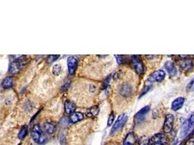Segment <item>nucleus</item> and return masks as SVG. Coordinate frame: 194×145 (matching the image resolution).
<instances>
[{
	"label": "nucleus",
	"instance_id": "f257e3e1",
	"mask_svg": "<svg viewBox=\"0 0 194 145\" xmlns=\"http://www.w3.org/2000/svg\"><path fill=\"white\" fill-rule=\"evenodd\" d=\"M31 137L35 142L39 144H44L46 141V137L45 136V134L39 125H35L33 127L31 131Z\"/></svg>",
	"mask_w": 194,
	"mask_h": 145
},
{
	"label": "nucleus",
	"instance_id": "f03ea898",
	"mask_svg": "<svg viewBox=\"0 0 194 145\" xmlns=\"http://www.w3.org/2000/svg\"><path fill=\"white\" fill-rule=\"evenodd\" d=\"M194 128V114L191 115L190 117L182 124L181 128V136L182 137H185L188 134H190V132L193 131Z\"/></svg>",
	"mask_w": 194,
	"mask_h": 145
},
{
	"label": "nucleus",
	"instance_id": "7ed1b4c3",
	"mask_svg": "<svg viewBox=\"0 0 194 145\" xmlns=\"http://www.w3.org/2000/svg\"><path fill=\"white\" fill-rule=\"evenodd\" d=\"M26 57H21L18 58L16 60L13 61L12 63L10 64V67H9V71H10L11 73H17L20 71V70L21 69V67H23V65H24V61Z\"/></svg>",
	"mask_w": 194,
	"mask_h": 145
},
{
	"label": "nucleus",
	"instance_id": "20e7f679",
	"mask_svg": "<svg viewBox=\"0 0 194 145\" xmlns=\"http://www.w3.org/2000/svg\"><path fill=\"white\" fill-rule=\"evenodd\" d=\"M174 116L171 114H167L163 123V131L165 134H169L172 131L174 126Z\"/></svg>",
	"mask_w": 194,
	"mask_h": 145
},
{
	"label": "nucleus",
	"instance_id": "39448f33",
	"mask_svg": "<svg viewBox=\"0 0 194 145\" xmlns=\"http://www.w3.org/2000/svg\"><path fill=\"white\" fill-rule=\"evenodd\" d=\"M132 65H133L134 69V70L137 74L142 75L144 72V65H143L142 62L139 57H132Z\"/></svg>",
	"mask_w": 194,
	"mask_h": 145
},
{
	"label": "nucleus",
	"instance_id": "423d86ee",
	"mask_svg": "<svg viewBox=\"0 0 194 145\" xmlns=\"http://www.w3.org/2000/svg\"><path fill=\"white\" fill-rule=\"evenodd\" d=\"M127 119L128 117L126 114H123L121 115V116H120L118 119H117L116 123H114V125L113 126L110 134H114L117 131L119 130L121 127L124 126V125L126 123V121H127Z\"/></svg>",
	"mask_w": 194,
	"mask_h": 145
},
{
	"label": "nucleus",
	"instance_id": "0eeeda50",
	"mask_svg": "<svg viewBox=\"0 0 194 145\" xmlns=\"http://www.w3.org/2000/svg\"><path fill=\"white\" fill-rule=\"evenodd\" d=\"M166 77V72L163 70H158L153 72L149 76L148 81L150 82H161Z\"/></svg>",
	"mask_w": 194,
	"mask_h": 145
},
{
	"label": "nucleus",
	"instance_id": "6e6552de",
	"mask_svg": "<svg viewBox=\"0 0 194 145\" xmlns=\"http://www.w3.org/2000/svg\"><path fill=\"white\" fill-rule=\"evenodd\" d=\"M67 65L69 74L73 75L78 66V60L75 57H69L67 59Z\"/></svg>",
	"mask_w": 194,
	"mask_h": 145
},
{
	"label": "nucleus",
	"instance_id": "1a4fd4ad",
	"mask_svg": "<svg viewBox=\"0 0 194 145\" xmlns=\"http://www.w3.org/2000/svg\"><path fill=\"white\" fill-rule=\"evenodd\" d=\"M150 110V106H145L142 109L140 110L138 113L135 115V121H136L137 123H140L145 119V117L147 114L148 112Z\"/></svg>",
	"mask_w": 194,
	"mask_h": 145
},
{
	"label": "nucleus",
	"instance_id": "9d476101",
	"mask_svg": "<svg viewBox=\"0 0 194 145\" xmlns=\"http://www.w3.org/2000/svg\"><path fill=\"white\" fill-rule=\"evenodd\" d=\"M185 103V98L184 97H177V99L173 101L171 103V109L174 111H177L180 110L182 108Z\"/></svg>",
	"mask_w": 194,
	"mask_h": 145
},
{
	"label": "nucleus",
	"instance_id": "9b49d317",
	"mask_svg": "<svg viewBox=\"0 0 194 145\" xmlns=\"http://www.w3.org/2000/svg\"><path fill=\"white\" fill-rule=\"evenodd\" d=\"M166 138L162 134H156L153 135L149 140V142L150 143H161V144H166Z\"/></svg>",
	"mask_w": 194,
	"mask_h": 145
},
{
	"label": "nucleus",
	"instance_id": "f8f14e48",
	"mask_svg": "<svg viewBox=\"0 0 194 145\" xmlns=\"http://www.w3.org/2000/svg\"><path fill=\"white\" fill-rule=\"evenodd\" d=\"M164 67L166 70V71L169 72V74L171 76H174V75L177 74L176 67H175L174 63H173L172 62H171V61H167L164 65Z\"/></svg>",
	"mask_w": 194,
	"mask_h": 145
},
{
	"label": "nucleus",
	"instance_id": "ddd939ff",
	"mask_svg": "<svg viewBox=\"0 0 194 145\" xmlns=\"http://www.w3.org/2000/svg\"><path fill=\"white\" fill-rule=\"evenodd\" d=\"M137 141L136 135L134 133H129L126 135L124 141V145H134Z\"/></svg>",
	"mask_w": 194,
	"mask_h": 145
},
{
	"label": "nucleus",
	"instance_id": "4468645a",
	"mask_svg": "<svg viewBox=\"0 0 194 145\" xmlns=\"http://www.w3.org/2000/svg\"><path fill=\"white\" fill-rule=\"evenodd\" d=\"M83 118H84V116H83V113H79V112H74L70 115L69 121L73 123H78L79 121H82Z\"/></svg>",
	"mask_w": 194,
	"mask_h": 145
},
{
	"label": "nucleus",
	"instance_id": "2eb2a0df",
	"mask_svg": "<svg viewBox=\"0 0 194 145\" xmlns=\"http://www.w3.org/2000/svg\"><path fill=\"white\" fill-rule=\"evenodd\" d=\"M120 93L123 97H129L132 94V87L129 84H124L120 89Z\"/></svg>",
	"mask_w": 194,
	"mask_h": 145
},
{
	"label": "nucleus",
	"instance_id": "dca6fc26",
	"mask_svg": "<svg viewBox=\"0 0 194 145\" xmlns=\"http://www.w3.org/2000/svg\"><path fill=\"white\" fill-rule=\"evenodd\" d=\"M179 65H180V67H182L183 70H190V69H191L192 67H193V61H192L191 60L185 59L180 61V62H179Z\"/></svg>",
	"mask_w": 194,
	"mask_h": 145
},
{
	"label": "nucleus",
	"instance_id": "f3484780",
	"mask_svg": "<svg viewBox=\"0 0 194 145\" xmlns=\"http://www.w3.org/2000/svg\"><path fill=\"white\" fill-rule=\"evenodd\" d=\"M75 108H76V106H75V103L69 100L66 101L65 104H64V109H65L66 113L68 114H72V113L75 112Z\"/></svg>",
	"mask_w": 194,
	"mask_h": 145
},
{
	"label": "nucleus",
	"instance_id": "a211bd4d",
	"mask_svg": "<svg viewBox=\"0 0 194 145\" xmlns=\"http://www.w3.org/2000/svg\"><path fill=\"white\" fill-rule=\"evenodd\" d=\"M1 84L4 89H10L13 85V79L11 77H7L3 80Z\"/></svg>",
	"mask_w": 194,
	"mask_h": 145
},
{
	"label": "nucleus",
	"instance_id": "6ab92c4d",
	"mask_svg": "<svg viewBox=\"0 0 194 145\" xmlns=\"http://www.w3.org/2000/svg\"><path fill=\"white\" fill-rule=\"evenodd\" d=\"M45 129L48 134H51L54 133L56 131V126L51 123H46L45 124Z\"/></svg>",
	"mask_w": 194,
	"mask_h": 145
},
{
	"label": "nucleus",
	"instance_id": "aec40b11",
	"mask_svg": "<svg viewBox=\"0 0 194 145\" xmlns=\"http://www.w3.org/2000/svg\"><path fill=\"white\" fill-rule=\"evenodd\" d=\"M27 133H28L27 127H23L21 129H20L19 133H18V138H19L20 139H23L25 138V136L27 135Z\"/></svg>",
	"mask_w": 194,
	"mask_h": 145
},
{
	"label": "nucleus",
	"instance_id": "412c9836",
	"mask_svg": "<svg viewBox=\"0 0 194 145\" xmlns=\"http://www.w3.org/2000/svg\"><path fill=\"white\" fill-rule=\"evenodd\" d=\"M98 113H99V108H98V107L95 106L89 109L88 114L90 116H96Z\"/></svg>",
	"mask_w": 194,
	"mask_h": 145
},
{
	"label": "nucleus",
	"instance_id": "4be33fe9",
	"mask_svg": "<svg viewBox=\"0 0 194 145\" xmlns=\"http://www.w3.org/2000/svg\"><path fill=\"white\" fill-rule=\"evenodd\" d=\"M61 71V67L60 65H53V73L55 75H59L60 72Z\"/></svg>",
	"mask_w": 194,
	"mask_h": 145
},
{
	"label": "nucleus",
	"instance_id": "5701e85b",
	"mask_svg": "<svg viewBox=\"0 0 194 145\" xmlns=\"http://www.w3.org/2000/svg\"><path fill=\"white\" fill-rule=\"evenodd\" d=\"M139 144L140 145H148L149 144V139L145 136H142L140 140L139 141Z\"/></svg>",
	"mask_w": 194,
	"mask_h": 145
},
{
	"label": "nucleus",
	"instance_id": "b1692460",
	"mask_svg": "<svg viewBox=\"0 0 194 145\" xmlns=\"http://www.w3.org/2000/svg\"><path fill=\"white\" fill-rule=\"evenodd\" d=\"M114 119H115V115L114 113H112L110 115V116H109L108 121H107V126H110L113 124V121H114Z\"/></svg>",
	"mask_w": 194,
	"mask_h": 145
},
{
	"label": "nucleus",
	"instance_id": "393cba45",
	"mask_svg": "<svg viewBox=\"0 0 194 145\" xmlns=\"http://www.w3.org/2000/svg\"><path fill=\"white\" fill-rule=\"evenodd\" d=\"M187 91H193L194 90V77L193 78V79L190 81V83L187 84Z\"/></svg>",
	"mask_w": 194,
	"mask_h": 145
},
{
	"label": "nucleus",
	"instance_id": "a878e982",
	"mask_svg": "<svg viewBox=\"0 0 194 145\" xmlns=\"http://www.w3.org/2000/svg\"><path fill=\"white\" fill-rule=\"evenodd\" d=\"M59 57V55H50L48 58V62H53Z\"/></svg>",
	"mask_w": 194,
	"mask_h": 145
},
{
	"label": "nucleus",
	"instance_id": "bb28decb",
	"mask_svg": "<svg viewBox=\"0 0 194 145\" xmlns=\"http://www.w3.org/2000/svg\"><path fill=\"white\" fill-rule=\"evenodd\" d=\"M185 145H194V137H191L186 141Z\"/></svg>",
	"mask_w": 194,
	"mask_h": 145
},
{
	"label": "nucleus",
	"instance_id": "cd10ccee",
	"mask_svg": "<svg viewBox=\"0 0 194 145\" xmlns=\"http://www.w3.org/2000/svg\"><path fill=\"white\" fill-rule=\"evenodd\" d=\"M116 58L117 60V62L118 64H121L123 62V56L121 55H116Z\"/></svg>",
	"mask_w": 194,
	"mask_h": 145
},
{
	"label": "nucleus",
	"instance_id": "c85d7f7f",
	"mask_svg": "<svg viewBox=\"0 0 194 145\" xmlns=\"http://www.w3.org/2000/svg\"><path fill=\"white\" fill-rule=\"evenodd\" d=\"M150 89V86H145V89H143V90H145V91H143V92L142 93L141 95H140V97H142L143 94H145L147 92V91H149Z\"/></svg>",
	"mask_w": 194,
	"mask_h": 145
},
{
	"label": "nucleus",
	"instance_id": "c756f323",
	"mask_svg": "<svg viewBox=\"0 0 194 145\" xmlns=\"http://www.w3.org/2000/svg\"><path fill=\"white\" fill-rule=\"evenodd\" d=\"M109 81H110V78H107V79L105 80V83H104V88H105V89H106V88L107 87V86H108V84H109Z\"/></svg>",
	"mask_w": 194,
	"mask_h": 145
},
{
	"label": "nucleus",
	"instance_id": "7c9ffc66",
	"mask_svg": "<svg viewBox=\"0 0 194 145\" xmlns=\"http://www.w3.org/2000/svg\"><path fill=\"white\" fill-rule=\"evenodd\" d=\"M148 145H165L164 144H161V143H150L149 142Z\"/></svg>",
	"mask_w": 194,
	"mask_h": 145
}]
</instances>
